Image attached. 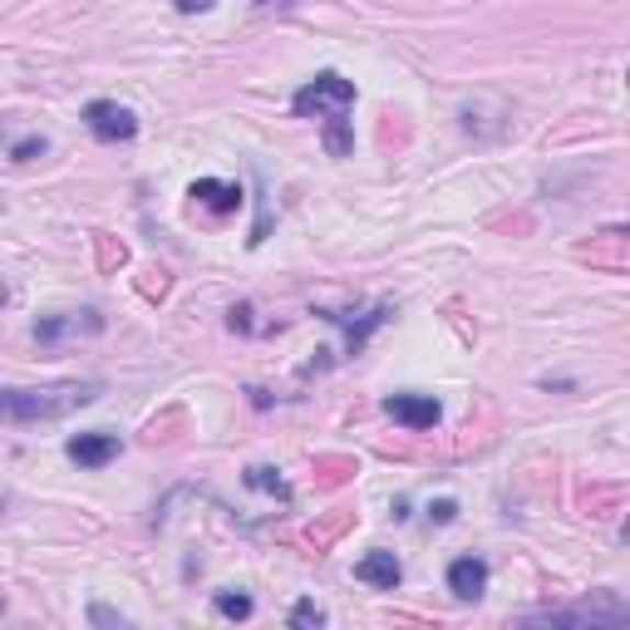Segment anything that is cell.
<instances>
[{"label":"cell","instance_id":"obj_11","mask_svg":"<svg viewBox=\"0 0 630 630\" xmlns=\"http://www.w3.org/2000/svg\"><path fill=\"white\" fill-rule=\"evenodd\" d=\"M217 611L227 616V621H247V616H251V596H241V592H222V596H217Z\"/></svg>","mask_w":630,"mask_h":630},{"label":"cell","instance_id":"obj_1","mask_svg":"<svg viewBox=\"0 0 630 630\" xmlns=\"http://www.w3.org/2000/svg\"><path fill=\"white\" fill-rule=\"evenodd\" d=\"M296 109L301 119H320L325 124V148H330V158H345L355 148L350 138V109H355V85L350 79H340L335 69H325V75H315L306 89L296 94Z\"/></svg>","mask_w":630,"mask_h":630},{"label":"cell","instance_id":"obj_15","mask_svg":"<svg viewBox=\"0 0 630 630\" xmlns=\"http://www.w3.org/2000/svg\"><path fill=\"white\" fill-rule=\"evenodd\" d=\"M89 621H99V626H114V621H124V616H114V611H104V606H94V611H89Z\"/></svg>","mask_w":630,"mask_h":630},{"label":"cell","instance_id":"obj_4","mask_svg":"<svg viewBox=\"0 0 630 630\" xmlns=\"http://www.w3.org/2000/svg\"><path fill=\"white\" fill-rule=\"evenodd\" d=\"M384 409H390V419H400L404 429H414V434L434 429V424L443 419L439 400H429V394H390V400H384Z\"/></svg>","mask_w":630,"mask_h":630},{"label":"cell","instance_id":"obj_8","mask_svg":"<svg viewBox=\"0 0 630 630\" xmlns=\"http://www.w3.org/2000/svg\"><path fill=\"white\" fill-rule=\"evenodd\" d=\"M188 198L202 202L207 212H217V217H227V212L241 207V188H237V182H217V178H198Z\"/></svg>","mask_w":630,"mask_h":630},{"label":"cell","instance_id":"obj_16","mask_svg":"<svg viewBox=\"0 0 630 630\" xmlns=\"http://www.w3.org/2000/svg\"><path fill=\"white\" fill-rule=\"evenodd\" d=\"M207 0H178V10H202Z\"/></svg>","mask_w":630,"mask_h":630},{"label":"cell","instance_id":"obj_2","mask_svg":"<svg viewBox=\"0 0 630 630\" xmlns=\"http://www.w3.org/2000/svg\"><path fill=\"white\" fill-rule=\"evenodd\" d=\"M99 394V384H55V390H5L0 394V419L30 424V419H59Z\"/></svg>","mask_w":630,"mask_h":630},{"label":"cell","instance_id":"obj_6","mask_svg":"<svg viewBox=\"0 0 630 630\" xmlns=\"http://www.w3.org/2000/svg\"><path fill=\"white\" fill-rule=\"evenodd\" d=\"M99 325H104V320H99L94 311H79V315H75V311L45 315V320H35V340H40V345H59L65 335H94Z\"/></svg>","mask_w":630,"mask_h":630},{"label":"cell","instance_id":"obj_12","mask_svg":"<svg viewBox=\"0 0 630 630\" xmlns=\"http://www.w3.org/2000/svg\"><path fill=\"white\" fill-rule=\"evenodd\" d=\"M291 626H301V630H311V626H325V611L315 601H301L296 611H291Z\"/></svg>","mask_w":630,"mask_h":630},{"label":"cell","instance_id":"obj_5","mask_svg":"<svg viewBox=\"0 0 630 630\" xmlns=\"http://www.w3.org/2000/svg\"><path fill=\"white\" fill-rule=\"evenodd\" d=\"M65 453H69V463H79V469H104V463L119 459V434H104V429L75 434V439L65 443Z\"/></svg>","mask_w":630,"mask_h":630},{"label":"cell","instance_id":"obj_10","mask_svg":"<svg viewBox=\"0 0 630 630\" xmlns=\"http://www.w3.org/2000/svg\"><path fill=\"white\" fill-rule=\"evenodd\" d=\"M247 487L257 493H277V497H291V487L277 477V469H247Z\"/></svg>","mask_w":630,"mask_h":630},{"label":"cell","instance_id":"obj_14","mask_svg":"<svg viewBox=\"0 0 630 630\" xmlns=\"http://www.w3.org/2000/svg\"><path fill=\"white\" fill-rule=\"evenodd\" d=\"M429 517H434V522H453V517H459V503H449V497H443V503L429 507Z\"/></svg>","mask_w":630,"mask_h":630},{"label":"cell","instance_id":"obj_13","mask_svg":"<svg viewBox=\"0 0 630 630\" xmlns=\"http://www.w3.org/2000/svg\"><path fill=\"white\" fill-rule=\"evenodd\" d=\"M45 138H25V144H15V148H10V158H15V162H30V158H35V154H45Z\"/></svg>","mask_w":630,"mask_h":630},{"label":"cell","instance_id":"obj_17","mask_svg":"<svg viewBox=\"0 0 630 630\" xmlns=\"http://www.w3.org/2000/svg\"><path fill=\"white\" fill-rule=\"evenodd\" d=\"M261 5H286V0H261Z\"/></svg>","mask_w":630,"mask_h":630},{"label":"cell","instance_id":"obj_7","mask_svg":"<svg viewBox=\"0 0 630 630\" xmlns=\"http://www.w3.org/2000/svg\"><path fill=\"white\" fill-rule=\"evenodd\" d=\"M449 592L459 596V601H477V596L487 592V562L483 556H459V562L449 566Z\"/></svg>","mask_w":630,"mask_h":630},{"label":"cell","instance_id":"obj_9","mask_svg":"<svg viewBox=\"0 0 630 630\" xmlns=\"http://www.w3.org/2000/svg\"><path fill=\"white\" fill-rule=\"evenodd\" d=\"M355 576H360L364 586H380V592H394V586L404 582V566L394 562V552H370L355 562Z\"/></svg>","mask_w":630,"mask_h":630},{"label":"cell","instance_id":"obj_3","mask_svg":"<svg viewBox=\"0 0 630 630\" xmlns=\"http://www.w3.org/2000/svg\"><path fill=\"white\" fill-rule=\"evenodd\" d=\"M85 124H89V134L104 138V144H124V138H134V134H138L134 109L114 104V99H94V104L85 109Z\"/></svg>","mask_w":630,"mask_h":630}]
</instances>
